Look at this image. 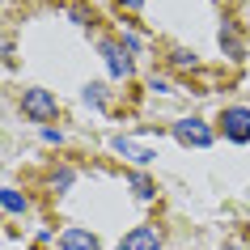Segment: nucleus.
Wrapping results in <instances>:
<instances>
[{
	"label": "nucleus",
	"instance_id": "1",
	"mask_svg": "<svg viewBox=\"0 0 250 250\" xmlns=\"http://www.w3.org/2000/svg\"><path fill=\"white\" fill-rule=\"evenodd\" d=\"M174 136H178V145H187V148H208L212 145V127L204 119H178V123H174Z\"/></svg>",
	"mask_w": 250,
	"mask_h": 250
},
{
	"label": "nucleus",
	"instance_id": "2",
	"mask_svg": "<svg viewBox=\"0 0 250 250\" xmlns=\"http://www.w3.org/2000/svg\"><path fill=\"white\" fill-rule=\"evenodd\" d=\"M21 110H26L30 119H39V123H47V119H55V93H47V89H26L21 93Z\"/></svg>",
	"mask_w": 250,
	"mask_h": 250
},
{
	"label": "nucleus",
	"instance_id": "3",
	"mask_svg": "<svg viewBox=\"0 0 250 250\" xmlns=\"http://www.w3.org/2000/svg\"><path fill=\"white\" fill-rule=\"evenodd\" d=\"M221 123H225V136H229V140H237V145L250 140V110L246 106H229L221 115Z\"/></svg>",
	"mask_w": 250,
	"mask_h": 250
},
{
	"label": "nucleus",
	"instance_id": "4",
	"mask_svg": "<svg viewBox=\"0 0 250 250\" xmlns=\"http://www.w3.org/2000/svg\"><path fill=\"white\" fill-rule=\"evenodd\" d=\"M119 250H161V229L157 225H136L132 233L119 242Z\"/></svg>",
	"mask_w": 250,
	"mask_h": 250
},
{
	"label": "nucleus",
	"instance_id": "5",
	"mask_svg": "<svg viewBox=\"0 0 250 250\" xmlns=\"http://www.w3.org/2000/svg\"><path fill=\"white\" fill-rule=\"evenodd\" d=\"M102 55H106L110 77H132V55H127L123 42H102Z\"/></svg>",
	"mask_w": 250,
	"mask_h": 250
},
{
	"label": "nucleus",
	"instance_id": "6",
	"mask_svg": "<svg viewBox=\"0 0 250 250\" xmlns=\"http://www.w3.org/2000/svg\"><path fill=\"white\" fill-rule=\"evenodd\" d=\"M60 250H98V237H93L89 229H77V225H72V229L60 233Z\"/></svg>",
	"mask_w": 250,
	"mask_h": 250
},
{
	"label": "nucleus",
	"instance_id": "7",
	"mask_svg": "<svg viewBox=\"0 0 250 250\" xmlns=\"http://www.w3.org/2000/svg\"><path fill=\"white\" fill-rule=\"evenodd\" d=\"M115 153H119V157H127V161H136V166H148V161L157 157L153 148H140V145H132L127 136H119V140H115Z\"/></svg>",
	"mask_w": 250,
	"mask_h": 250
},
{
	"label": "nucleus",
	"instance_id": "8",
	"mask_svg": "<svg viewBox=\"0 0 250 250\" xmlns=\"http://www.w3.org/2000/svg\"><path fill=\"white\" fill-rule=\"evenodd\" d=\"M0 208H4V212H26V195L4 187V191H0Z\"/></svg>",
	"mask_w": 250,
	"mask_h": 250
},
{
	"label": "nucleus",
	"instance_id": "9",
	"mask_svg": "<svg viewBox=\"0 0 250 250\" xmlns=\"http://www.w3.org/2000/svg\"><path fill=\"white\" fill-rule=\"evenodd\" d=\"M132 187H136V195H140V199H153V195H157V187L148 183L145 174H136V178H132Z\"/></svg>",
	"mask_w": 250,
	"mask_h": 250
},
{
	"label": "nucleus",
	"instance_id": "10",
	"mask_svg": "<svg viewBox=\"0 0 250 250\" xmlns=\"http://www.w3.org/2000/svg\"><path fill=\"white\" fill-rule=\"evenodd\" d=\"M221 47H225L229 55H233V60L242 55V42H237V34H233V30H221Z\"/></svg>",
	"mask_w": 250,
	"mask_h": 250
},
{
	"label": "nucleus",
	"instance_id": "11",
	"mask_svg": "<svg viewBox=\"0 0 250 250\" xmlns=\"http://www.w3.org/2000/svg\"><path fill=\"white\" fill-rule=\"evenodd\" d=\"M72 21H77V26H89L93 17H89V9H85V4H72Z\"/></svg>",
	"mask_w": 250,
	"mask_h": 250
},
{
	"label": "nucleus",
	"instance_id": "12",
	"mask_svg": "<svg viewBox=\"0 0 250 250\" xmlns=\"http://www.w3.org/2000/svg\"><path fill=\"white\" fill-rule=\"evenodd\" d=\"M85 102H93V106L102 102V85H89V89H85Z\"/></svg>",
	"mask_w": 250,
	"mask_h": 250
},
{
	"label": "nucleus",
	"instance_id": "13",
	"mask_svg": "<svg viewBox=\"0 0 250 250\" xmlns=\"http://www.w3.org/2000/svg\"><path fill=\"white\" fill-rule=\"evenodd\" d=\"M119 4H123V9H140V0H119Z\"/></svg>",
	"mask_w": 250,
	"mask_h": 250
},
{
	"label": "nucleus",
	"instance_id": "14",
	"mask_svg": "<svg viewBox=\"0 0 250 250\" xmlns=\"http://www.w3.org/2000/svg\"><path fill=\"white\" fill-rule=\"evenodd\" d=\"M221 250H237V246H221Z\"/></svg>",
	"mask_w": 250,
	"mask_h": 250
}]
</instances>
